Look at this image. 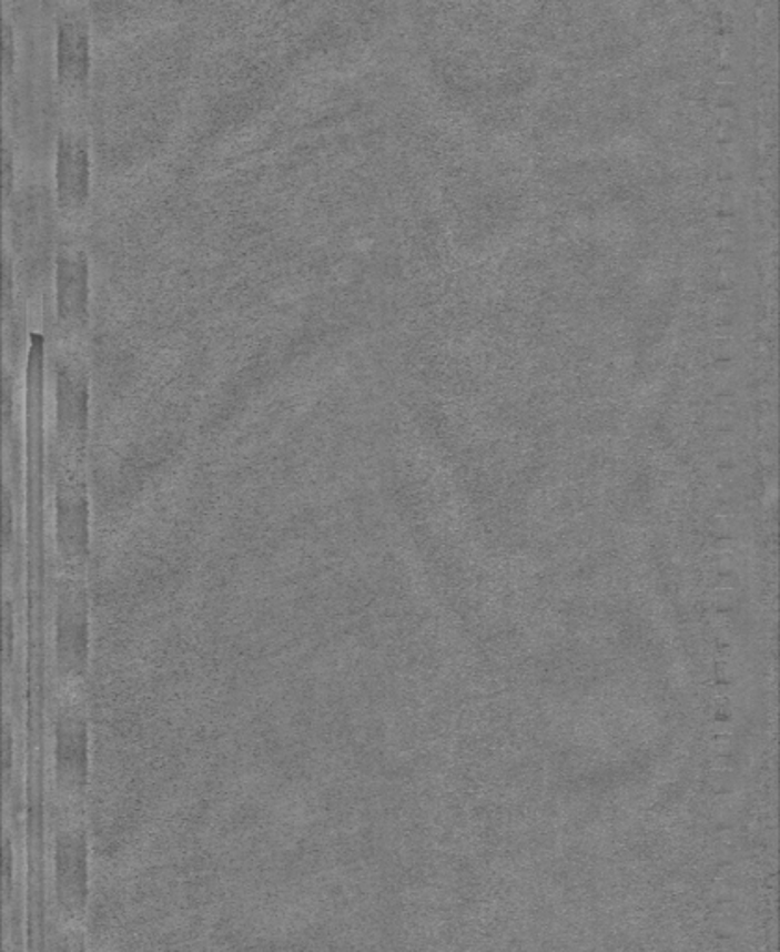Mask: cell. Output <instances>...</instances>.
<instances>
[{"mask_svg": "<svg viewBox=\"0 0 780 952\" xmlns=\"http://www.w3.org/2000/svg\"><path fill=\"white\" fill-rule=\"evenodd\" d=\"M57 183L64 205L79 207L87 200L90 184V151L79 132L65 131L57 145Z\"/></svg>", "mask_w": 780, "mask_h": 952, "instance_id": "cell-2", "label": "cell"}, {"mask_svg": "<svg viewBox=\"0 0 780 952\" xmlns=\"http://www.w3.org/2000/svg\"><path fill=\"white\" fill-rule=\"evenodd\" d=\"M92 43L87 19L79 12H64L57 23V75L62 87L79 90L90 79Z\"/></svg>", "mask_w": 780, "mask_h": 952, "instance_id": "cell-1", "label": "cell"}, {"mask_svg": "<svg viewBox=\"0 0 780 952\" xmlns=\"http://www.w3.org/2000/svg\"><path fill=\"white\" fill-rule=\"evenodd\" d=\"M2 45H4L2 47V51H4V73L10 79L13 68H16V60H18V43H16V34H13V27L10 21L4 23V43Z\"/></svg>", "mask_w": 780, "mask_h": 952, "instance_id": "cell-3", "label": "cell"}]
</instances>
